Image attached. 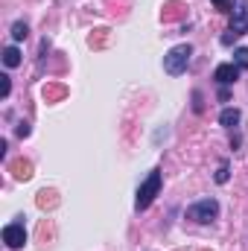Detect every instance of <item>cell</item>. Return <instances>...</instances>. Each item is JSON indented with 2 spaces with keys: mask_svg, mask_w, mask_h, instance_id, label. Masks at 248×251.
<instances>
[{
  "mask_svg": "<svg viewBox=\"0 0 248 251\" xmlns=\"http://www.w3.org/2000/svg\"><path fill=\"white\" fill-rule=\"evenodd\" d=\"M161 193V170H152L149 176H146V181L137 187V199H134V207L137 210H146L152 201H155V196Z\"/></svg>",
  "mask_w": 248,
  "mask_h": 251,
  "instance_id": "obj_1",
  "label": "cell"
},
{
  "mask_svg": "<svg viewBox=\"0 0 248 251\" xmlns=\"http://www.w3.org/2000/svg\"><path fill=\"white\" fill-rule=\"evenodd\" d=\"M190 56H193V47H190V44L173 47V50L164 56V70H167L170 76H181L187 70V64H190Z\"/></svg>",
  "mask_w": 248,
  "mask_h": 251,
  "instance_id": "obj_2",
  "label": "cell"
},
{
  "mask_svg": "<svg viewBox=\"0 0 248 251\" xmlns=\"http://www.w3.org/2000/svg\"><path fill=\"white\" fill-rule=\"evenodd\" d=\"M216 213H219V201H216V199H201V201H196V204L187 207V216H190L193 222H198V225L213 222Z\"/></svg>",
  "mask_w": 248,
  "mask_h": 251,
  "instance_id": "obj_3",
  "label": "cell"
},
{
  "mask_svg": "<svg viewBox=\"0 0 248 251\" xmlns=\"http://www.w3.org/2000/svg\"><path fill=\"white\" fill-rule=\"evenodd\" d=\"M231 12H234V18H231V26H228V29L240 38V35L248 29V0H234Z\"/></svg>",
  "mask_w": 248,
  "mask_h": 251,
  "instance_id": "obj_4",
  "label": "cell"
},
{
  "mask_svg": "<svg viewBox=\"0 0 248 251\" xmlns=\"http://www.w3.org/2000/svg\"><path fill=\"white\" fill-rule=\"evenodd\" d=\"M3 243H6L9 249H24V246H26V228H24L21 222L6 225V228H3Z\"/></svg>",
  "mask_w": 248,
  "mask_h": 251,
  "instance_id": "obj_5",
  "label": "cell"
},
{
  "mask_svg": "<svg viewBox=\"0 0 248 251\" xmlns=\"http://www.w3.org/2000/svg\"><path fill=\"white\" fill-rule=\"evenodd\" d=\"M213 79L225 88V85H234L237 79H240V67L237 64H219L216 67V73H213Z\"/></svg>",
  "mask_w": 248,
  "mask_h": 251,
  "instance_id": "obj_6",
  "label": "cell"
},
{
  "mask_svg": "<svg viewBox=\"0 0 248 251\" xmlns=\"http://www.w3.org/2000/svg\"><path fill=\"white\" fill-rule=\"evenodd\" d=\"M219 123L225 126V128H234V126L240 123V111H237V108H225V111L219 114Z\"/></svg>",
  "mask_w": 248,
  "mask_h": 251,
  "instance_id": "obj_7",
  "label": "cell"
},
{
  "mask_svg": "<svg viewBox=\"0 0 248 251\" xmlns=\"http://www.w3.org/2000/svg\"><path fill=\"white\" fill-rule=\"evenodd\" d=\"M12 173H15V178H24L26 181L32 176V167H29V161H15L12 164Z\"/></svg>",
  "mask_w": 248,
  "mask_h": 251,
  "instance_id": "obj_8",
  "label": "cell"
},
{
  "mask_svg": "<svg viewBox=\"0 0 248 251\" xmlns=\"http://www.w3.org/2000/svg\"><path fill=\"white\" fill-rule=\"evenodd\" d=\"M3 64H6V67H18V64H21L18 47H6V50H3Z\"/></svg>",
  "mask_w": 248,
  "mask_h": 251,
  "instance_id": "obj_9",
  "label": "cell"
},
{
  "mask_svg": "<svg viewBox=\"0 0 248 251\" xmlns=\"http://www.w3.org/2000/svg\"><path fill=\"white\" fill-rule=\"evenodd\" d=\"M26 35H29V26H26L24 21H18V24H12V38H15V41H24Z\"/></svg>",
  "mask_w": 248,
  "mask_h": 251,
  "instance_id": "obj_10",
  "label": "cell"
},
{
  "mask_svg": "<svg viewBox=\"0 0 248 251\" xmlns=\"http://www.w3.org/2000/svg\"><path fill=\"white\" fill-rule=\"evenodd\" d=\"M234 64H237L240 70H248V47H240V50L234 53Z\"/></svg>",
  "mask_w": 248,
  "mask_h": 251,
  "instance_id": "obj_11",
  "label": "cell"
},
{
  "mask_svg": "<svg viewBox=\"0 0 248 251\" xmlns=\"http://www.w3.org/2000/svg\"><path fill=\"white\" fill-rule=\"evenodd\" d=\"M64 94H67V91H64L62 85H50V88H44V100H62Z\"/></svg>",
  "mask_w": 248,
  "mask_h": 251,
  "instance_id": "obj_12",
  "label": "cell"
},
{
  "mask_svg": "<svg viewBox=\"0 0 248 251\" xmlns=\"http://www.w3.org/2000/svg\"><path fill=\"white\" fill-rule=\"evenodd\" d=\"M167 9H170V12H164V21H175V18H181V3H170Z\"/></svg>",
  "mask_w": 248,
  "mask_h": 251,
  "instance_id": "obj_13",
  "label": "cell"
},
{
  "mask_svg": "<svg viewBox=\"0 0 248 251\" xmlns=\"http://www.w3.org/2000/svg\"><path fill=\"white\" fill-rule=\"evenodd\" d=\"M9 91H12V79L3 73V76H0V97L6 100V97H9Z\"/></svg>",
  "mask_w": 248,
  "mask_h": 251,
  "instance_id": "obj_14",
  "label": "cell"
},
{
  "mask_svg": "<svg viewBox=\"0 0 248 251\" xmlns=\"http://www.w3.org/2000/svg\"><path fill=\"white\" fill-rule=\"evenodd\" d=\"M53 196H56V193H47V190H44V193L38 196V204H41V207H47V204H56V199H53Z\"/></svg>",
  "mask_w": 248,
  "mask_h": 251,
  "instance_id": "obj_15",
  "label": "cell"
},
{
  "mask_svg": "<svg viewBox=\"0 0 248 251\" xmlns=\"http://www.w3.org/2000/svg\"><path fill=\"white\" fill-rule=\"evenodd\" d=\"M219 12H231V6H234V0H210Z\"/></svg>",
  "mask_w": 248,
  "mask_h": 251,
  "instance_id": "obj_16",
  "label": "cell"
},
{
  "mask_svg": "<svg viewBox=\"0 0 248 251\" xmlns=\"http://www.w3.org/2000/svg\"><path fill=\"white\" fill-rule=\"evenodd\" d=\"M216 181H219V184H225V181H228V164H222V167H219V173H216Z\"/></svg>",
  "mask_w": 248,
  "mask_h": 251,
  "instance_id": "obj_17",
  "label": "cell"
},
{
  "mask_svg": "<svg viewBox=\"0 0 248 251\" xmlns=\"http://www.w3.org/2000/svg\"><path fill=\"white\" fill-rule=\"evenodd\" d=\"M15 131H18V137H26V134H29V123H18Z\"/></svg>",
  "mask_w": 248,
  "mask_h": 251,
  "instance_id": "obj_18",
  "label": "cell"
},
{
  "mask_svg": "<svg viewBox=\"0 0 248 251\" xmlns=\"http://www.w3.org/2000/svg\"><path fill=\"white\" fill-rule=\"evenodd\" d=\"M231 41H237V35H234V32H231V29H228V32H225V35H222V44H225V47H228V44H231Z\"/></svg>",
  "mask_w": 248,
  "mask_h": 251,
  "instance_id": "obj_19",
  "label": "cell"
}]
</instances>
